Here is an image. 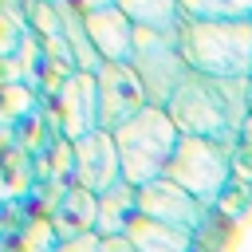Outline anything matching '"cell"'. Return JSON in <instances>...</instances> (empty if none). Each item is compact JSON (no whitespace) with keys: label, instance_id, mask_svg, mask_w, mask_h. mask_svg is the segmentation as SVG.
<instances>
[{"label":"cell","instance_id":"6","mask_svg":"<svg viewBox=\"0 0 252 252\" xmlns=\"http://www.w3.org/2000/svg\"><path fill=\"white\" fill-rule=\"evenodd\" d=\"M94 87H98V130L106 134H114L122 122H130L150 106L146 87L138 83L130 63H102L94 71Z\"/></svg>","mask_w":252,"mask_h":252},{"label":"cell","instance_id":"24","mask_svg":"<svg viewBox=\"0 0 252 252\" xmlns=\"http://www.w3.org/2000/svg\"><path fill=\"white\" fill-rule=\"evenodd\" d=\"M189 252H205V248H201V244H193V248H189Z\"/></svg>","mask_w":252,"mask_h":252},{"label":"cell","instance_id":"8","mask_svg":"<svg viewBox=\"0 0 252 252\" xmlns=\"http://www.w3.org/2000/svg\"><path fill=\"white\" fill-rule=\"evenodd\" d=\"M55 118L67 142H79L83 134L98 130V87L87 71H67L55 91Z\"/></svg>","mask_w":252,"mask_h":252},{"label":"cell","instance_id":"9","mask_svg":"<svg viewBox=\"0 0 252 252\" xmlns=\"http://www.w3.org/2000/svg\"><path fill=\"white\" fill-rule=\"evenodd\" d=\"M205 209L193 193H185L181 185H173L169 177H158L150 185L138 189V213L150 217V220H161V224H177L185 232H197V224L205 220Z\"/></svg>","mask_w":252,"mask_h":252},{"label":"cell","instance_id":"20","mask_svg":"<svg viewBox=\"0 0 252 252\" xmlns=\"http://www.w3.org/2000/svg\"><path fill=\"white\" fill-rule=\"evenodd\" d=\"M98 252H138V248H134L126 236H106V240L98 236Z\"/></svg>","mask_w":252,"mask_h":252},{"label":"cell","instance_id":"19","mask_svg":"<svg viewBox=\"0 0 252 252\" xmlns=\"http://www.w3.org/2000/svg\"><path fill=\"white\" fill-rule=\"evenodd\" d=\"M51 252H98V236H75V240H59Z\"/></svg>","mask_w":252,"mask_h":252},{"label":"cell","instance_id":"10","mask_svg":"<svg viewBox=\"0 0 252 252\" xmlns=\"http://www.w3.org/2000/svg\"><path fill=\"white\" fill-rule=\"evenodd\" d=\"M134 24L126 20V12L118 4L110 8H98L87 16V35L98 51L102 63H130V51H134Z\"/></svg>","mask_w":252,"mask_h":252},{"label":"cell","instance_id":"5","mask_svg":"<svg viewBox=\"0 0 252 252\" xmlns=\"http://www.w3.org/2000/svg\"><path fill=\"white\" fill-rule=\"evenodd\" d=\"M165 177L185 193H193L201 205H213L232 181V150L205 138H181L173 161L165 165Z\"/></svg>","mask_w":252,"mask_h":252},{"label":"cell","instance_id":"4","mask_svg":"<svg viewBox=\"0 0 252 252\" xmlns=\"http://www.w3.org/2000/svg\"><path fill=\"white\" fill-rule=\"evenodd\" d=\"M130 71L138 75V83L146 87L150 106H165L173 98V91L193 75L181 43L173 32H154V28H138L134 32V51H130Z\"/></svg>","mask_w":252,"mask_h":252},{"label":"cell","instance_id":"13","mask_svg":"<svg viewBox=\"0 0 252 252\" xmlns=\"http://www.w3.org/2000/svg\"><path fill=\"white\" fill-rule=\"evenodd\" d=\"M126 240H130L138 252H189V248H193V232H185V228H177V224L150 220V217H142V213L130 220Z\"/></svg>","mask_w":252,"mask_h":252},{"label":"cell","instance_id":"17","mask_svg":"<svg viewBox=\"0 0 252 252\" xmlns=\"http://www.w3.org/2000/svg\"><path fill=\"white\" fill-rule=\"evenodd\" d=\"M213 209H217L220 217H228L232 224L248 220V217H252V181H248V177H240V173H232V181H228V185H224V193L213 201Z\"/></svg>","mask_w":252,"mask_h":252},{"label":"cell","instance_id":"22","mask_svg":"<svg viewBox=\"0 0 252 252\" xmlns=\"http://www.w3.org/2000/svg\"><path fill=\"white\" fill-rule=\"evenodd\" d=\"M236 142H244V146H252V114H248V122L240 126V138Z\"/></svg>","mask_w":252,"mask_h":252},{"label":"cell","instance_id":"3","mask_svg":"<svg viewBox=\"0 0 252 252\" xmlns=\"http://www.w3.org/2000/svg\"><path fill=\"white\" fill-rule=\"evenodd\" d=\"M165 114L173 118L177 134L181 138H205V142H217V146H236V126H232V114H228V102H224V91L217 79H205V75H189L173 98L165 102Z\"/></svg>","mask_w":252,"mask_h":252},{"label":"cell","instance_id":"15","mask_svg":"<svg viewBox=\"0 0 252 252\" xmlns=\"http://www.w3.org/2000/svg\"><path fill=\"white\" fill-rule=\"evenodd\" d=\"M185 20H252V0H181Z\"/></svg>","mask_w":252,"mask_h":252},{"label":"cell","instance_id":"12","mask_svg":"<svg viewBox=\"0 0 252 252\" xmlns=\"http://www.w3.org/2000/svg\"><path fill=\"white\" fill-rule=\"evenodd\" d=\"M138 217V185L118 181L110 193L98 197V220H94V236H126L130 220Z\"/></svg>","mask_w":252,"mask_h":252},{"label":"cell","instance_id":"14","mask_svg":"<svg viewBox=\"0 0 252 252\" xmlns=\"http://www.w3.org/2000/svg\"><path fill=\"white\" fill-rule=\"evenodd\" d=\"M126 20L134 28H154V32H181L185 24V12H181V0H114Z\"/></svg>","mask_w":252,"mask_h":252},{"label":"cell","instance_id":"1","mask_svg":"<svg viewBox=\"0 0 252 252\" xmlns=\"http://www.w3.org/2000/svg\"><path fill=\"white\" fill-rule=\"evenodd\" d=\"M177 43L193 75L205 79L252 75V20H185Z\"/></svg>","mask_w":252,"mask_h":252},{"label":"cell","instance_id":"16","mask_svg":"<svg viewBox=\"0 0 252 252\" xmlns=\"http://www.w3.org/2000/svg\"><path fill=\"white\" fill-rule=\"evenodd\" d=\"M232 240H236V224L209 205V209H205V220H201L197 232H193V244H201L205 252H228Z\"/></svg>","mask_w":252,"mask_h":252},{"label":"cell","instance_id":"11","mask_svg":"<svg viewBox=\"0 0 252 252\" xmlns=\"http://www.w3.org/2000/svg\"><path fill=\"white\" fill-rule=\"evenodd\" d=\"M51 228L59 240H75V236H91L94 232V220H98V197L79 189V185H67L59 193V201L51 205Z\"/></svg>","mask_w":252,"mask_h":252},{"label":"cell","instance_id":"21","mask_svg":"<svg viewBox=\"0 0 252 252\" xmlns=\"http://www.w3.org/2000/svg\"><path fill=\"white\" fill-rule=\"evenodd\" d=\"M67 4H75L83 16H91V12H98V8H110L114 0H67Z\"/></svg>","mask_w":252,"mask_h":252},{"label":"cell","instance_id":"7","mask_svg":"<svg viewBox=\"0 0 252 252\" xmlns=\"http://www.w3.org/2000/svg\"><path fill=\"white\" fill-rule=\"evenodd\" d=\"M71 165H75V181L79 189L102 197L122 181V158L114 146V134L106 130H91L79 142H71Z\"/></svg>","mask_w":252,"mask_h":252},{"label":"cell","instance_id":"18","mask_svg":"<svg viewBox=\"0 0 252 252\" xmlns=\"http://www.w3.org/2000/svg\"><path fill=\"white\" fill-rule=\"evenodd\" d=\"M232 173H240V177L252 181V146H244V142L232 146Z\"/></svg>","mask_w":252,"mask_h":252},{"label":"cell","instance_id":"23","mask_svg":"<svg viewBox=\"0 0 252 252\" xmlns=\"http://www.w3.org/2000/svg\"><path fill=\"white\" fill-rule=\"evenodd\" d=\"M244 94H248V114H252V75L244 79Z\"/></svg>","mask_w":252,"mask_h":252},{"label":"cell","instance_id":"2","mask_svg":"<svg viewBox=\"0 0 252 252\" xmlns=\"http://www.w3.org/2000/svg\"><path fill=\"white\" fill-rule=\"evenodd\" d=\"M177 142H181V134H177L173 118L165 114V106H146L142 114L122 122L114 130V146L122 158V181L142 189V185L165 177V165L173 161Z\"/></svg>","mask_w":252,"mask_h":252}]
</instances>
